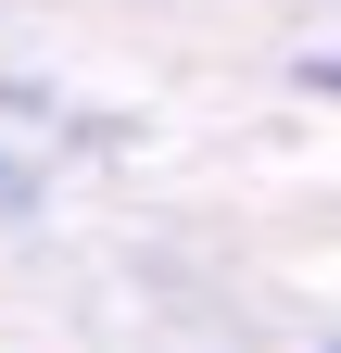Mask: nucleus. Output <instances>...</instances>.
Here are the masks:
<instances>
[{"label":"nucleus","instance_id":"1","mask_svg":"<svg viewBox=\"0 0 341 353\" xmlns=\"http://www.w3.org/2000/svg\"><path fill=\"white\" fill-rule=\"evenodd\" d=\"M304 88H329V101H341V51H316V63H304Z\"/></svg>","mask_w":341,"mask_h":353},{"label":"nucleus","instance_id":"2","mask_svg":"<svg viewBox=\"0 0 341 353\" xmlns=\"http://www.w3.org/2000/svg\"><path fill=\"white\" fill-rule=\"evenodd\" d=\"M13 190H26V176H13V152H0V202H13Z\"/></svg>","mask_w":341,"mask_h":353},{"label":"nucleus","instance_id":"3","mask_svg":"<svg viewBox=\"0 0 341 353\" xmlns=\"http://www.w3.org/2000/svg\"><path fill=\"white\" fill-rule=\"evenodd\" d=\"M329 353H341V341H329Z\"/></svg>","mask_w":341,"mask_h":353}]
</instances>
